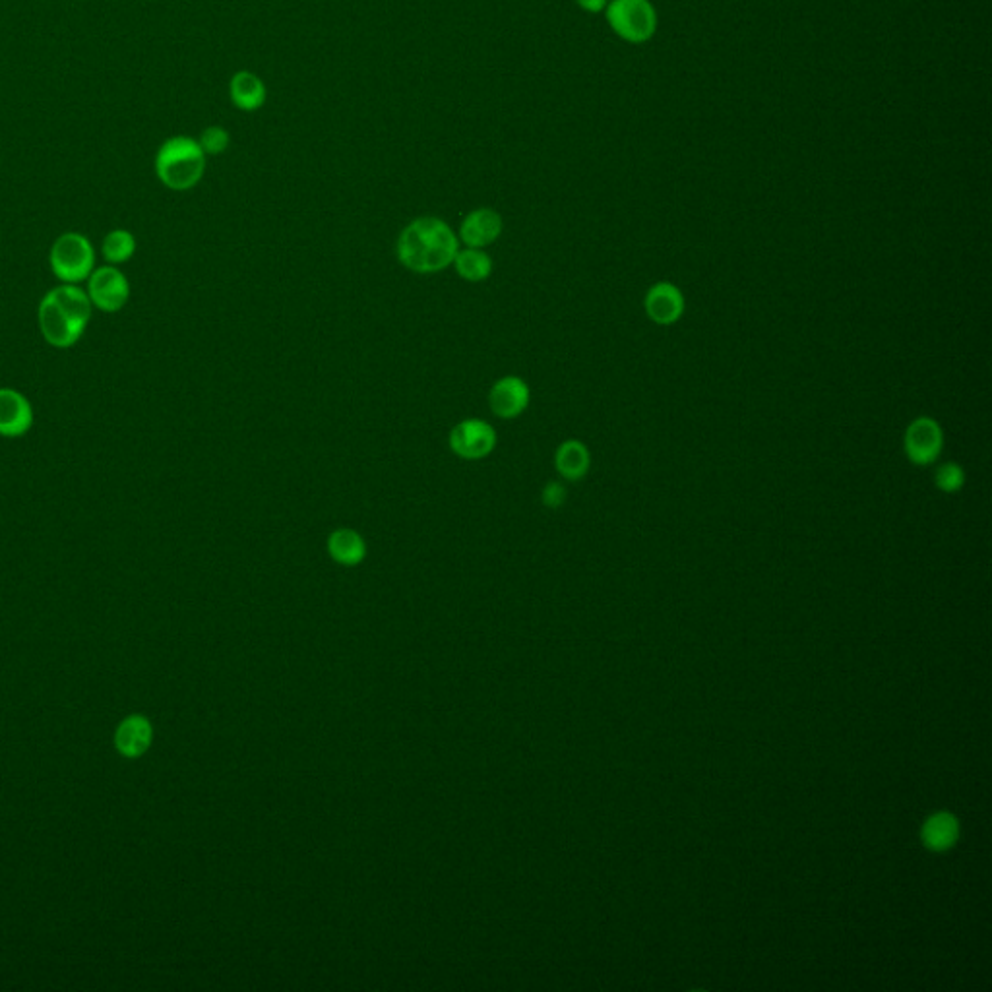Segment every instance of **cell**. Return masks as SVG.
Returning <instances> with one entry per match:
<instances>
[{
  "label": "cell",
  "mask_w": 992,
  "mask_h": 992,
  "mask_svg": "<svg viewBox=\"0 0 992 992\" xmlns=\"http://www.w3.org/2000/svg\"><path fill=\"white\" fill-rule=\"evenodd\" d=\"M229 97L237 109L250 113V111H258L266 103L268 92L264 82L256 74L241 70L233 74L229 82Z\"/></svg>",
  "instance_id": "4fadbf2b"
},
{
  "label": "cell",
  "mask_w": 992,
  "mask_h": 992,
  "mask_svg": "<svg viewBox=\"0 0 992 992\" xmlns=\"http://www.w3.org/2000/svg\"><path fill=\"white\" fill-rule=\"evenodd\" d=\"M88 295L93 307L103 312H117L128 303L130 285L121 270L115 266H103L93 270L88 278Z\"/></svg>",
  "instance_id": "52a82bcc"
},
{
  "label": "cell",
  "mask_w": 992,
  "mask_h": 992,
  "mask_svg": "<svg viewBox=\"0 0 992 992\" xmlns=\"http://www.w3.org/2000/svg\"><path fill=\"white\" fill-rule=\"evenodd\" d=\"M591 456L588 446L580 440H566L555 452V467L566 481H580L588 475Z\"/></svg>",
  "instance_id": "5bb4252c"
},
{
  "label": "cell",
  "mask_w": 992,
  "mask_h": 992,
  "mask_svg": "<svg viewBox=\"0 0 992 992\" xmlns=\"http://www.w3.org/2000/svg\"><path fill=\"white\" fill-rule=\"evenodd\" d=\"M934 485L938 491L942 493H958L963 489L965 485V471L960 464L956 462H946V464L940 465L934 473Z\"/></svg>",
  "instance_id": "44dd1931"
},
{
  "label": "cell",
  "mask_w": 992,
  "mask_h": 992,
  "mask_svg": "<svg viewBox=\"0 0 992 992\" xmlns=\"http://www.w3.org/2000/svg\"><path fill=\"white\" fill-rule=\"evenodd\" d=\"M59 307H61L70 318H74L78 324L88 326L90 316H92V301L88 291H82L74 283H64L47 293Z\"/></svg>",
  "instance_id": "2e32d148"
},
{
  "label": "cell",
  "mask_w": 992,
  "mask_h": 992,
  "mask_svg": "<svg viewBox=\"0 0 992 992\" xmlns=\"http://www.w3.org/2000/svg\"><path fill=\"white\" fill-rule=\"evenodd\" d=\"M903 448L911 464L919 467L934 464L944 448L942 427L932 417H917L905 431Z\"/></svg>",
  "instance_id": "8992f818"
},
{
  "label": "cell",
  "mask_w": 992,
  "mask_h": 992,
  "mask_svg": "<svg viewBox=\"0 0 992 992\" xmlns=\"http://www.w3.org/2000/svg\"><path fill=\"white\" fill-rule=\"evenodd\" d=\"M136 252V239L130 231L115 229L103 241V256L109 264H124Z\"/></svg>",
  "instance_id": "d6986e66"
},
{
  "label": "cell",
  "mask_w": 992,
  "mask_h": 992,
  "mask_svg": "<svg viewBox=\"0 0 992 992\" xmlns=\"http://www.w3.org/2000/svg\"><path fill=\"white\" fill-rule=\"evenodd\" d=\"M644 309L651 322L659 326H671L679 322L684 314V295L677 285L669 281H659L648 289L644 299Z\"/></svg>",
  "instance_id": "30bf717a"
},
{
  "label": "cell",
  "mask_w": 992,
  "mask_h": 992,
  "mask_svg": "<svg viewBox=\"0 0 992 992\" xmlns=\"http://www.w3.org/2000/svg\"><path fill=\"white\" fill-rule=\"evenodd\" d=\"M39 328L47 343L57 349L72 347L86 330V326L70 318L49 295H45L39 305Z\"/></svg>",
  "instance_id": "ba28073f"
},
{
  "label": "cell",
  "mask_w": 992,
  "mask_h": 992,
  "mask_svg": "<svg viewBox=\"0 0 992 992\" xmlns=\"http://www.w3.org/2000/svg\"><path fill=\"white\" fill-rule=\"evenodd\" d=\"M504 221L493 208H477L464 217L460 225V241L465 247L485 248L502 235Z\"/></svg>",
  "instance_id": "7c38bea8"
},
{
  "label": "cell",
  "mask_w": 992,
  "mask_h": 992,
  "mask_svg": "<svg viewBox=\"0 0 992 992\" xmlns=\"http://www.w3.org/2000/svg\"><path fill=\"white\" fill-rule=\"evenodd\" d=\"M51 268L64 283H80L90 278L95 266V250L88 237L64 233L51 247Z\"/></svg>",
  "instance_id": "3957f363"
},
{
  "label": "cell",
  "mask_w": 992,
  "mask_h": 992,
  "mask_svg": "<svg viewBox=\"0 0 992 992\" xmlns=\"http://www.w3.org/2000/svg\"><path fill=\"white\" fill-rule=\"evenodd\" d=\"M607 20L613 31L630 43H644L655 33L657 16L650 0H611Z\"/></svg>",
  "instance_id": "277c9868"
},
{
  "label": "cell",
  "mask_w": 992,
  "mask_h": 992,
  "mask_svg": "<svg viewBox=\"0 0 992 992\" xmlns=\"http://www.w3.org/2000/svg\"><path fill=\"white\" fill-rule=\"evenodd\" d=\"M460 250V241L456 231L438 217H417L403 227L396 254L413 274H436L444 268L452 266L456 252Z\"/></svg>",
  "instance_id": "6da1fadb"
},
{
  "label": "cell",
  "mask_w": 992,
  "mask_h": 992,
  "mask_svg": "<svg viewBox=\"0 0 992 992\" xmlns=\"http://www.w3.org/2000/svg\"><path fill=\"white\" fill-rule=\"evenodd\" d=\"M206 171V154L188 136L169 138L155 157V173L171 190H188L198 185Z\"/></svg>",
  "instance_id": "7a4b0ae2"
},
{
  "label": "cell",
  "mask_w": 992,
  "mask_h": 992,
  "mask_svg": "<svg viewBox=\"0 0 992 992\" xmlns=\"http://www.w3.org/2000/svg\"><path fill=\"white\" fill-rule=\"evenodd\" d=\"M576 2L588 12H601L609 4V0H576Z\"/></svg>",
  "instance_id": "cb8c5ba5"
},
{
  "label": "cell",
  "mask_w": 992,
  "mask_h": 992,
  "mask_svg": "<svg viewBox=\"0 0 992 992\" xmlns=\"http://www.w3.org/2000/svg\"><path fill=\"white\" fill-rule=\"evenodd\" d=\"M564 500H566V489H564V485H562V483H558V481H551V483H547V485L543 487V491H541V502H543L547 508L557 510V508H560V506L564 504Z\"/></svg>",
  "instance_id": "603a6c76"
},
{
  "label": "cell",
  "mask_w": 992,
  "mask_h": 992,
  "mask_svg": "<svg viewBox=\"0 0 992 992\" xmlns=\"http://www.w3.org/2000/svg\"><path fill=\"white\" fill-rule=\"evenodd\" d=\"M152 741V729L150 723L142 717H132L117 733V744L126 756H138L142 754L148 744Z\"/></svg>",
  "instance_id": "ac0fdd59"
},
{
  "label": "cell",
  "mask_w": 992,
  "mask_h": 992,
  "mask_svg": "<svg viewBox=\"0 0 992 992\" xmlns=\"http://www.w3.org/2000/svg\"><path fill=\"white\" fill-rule=\"evenodd\" d=\"M454 268L465 281H483L493 274V260L483 248H464L456 252Z\"/></svg>",
  "instance_id": "e0dca14e"
},
{
  "label": "cell",
  "mask_w": 992,
  "mask_h": 992,
  "mask_svg": "<svg viewBox=\"0 0 992 992\" xmlns=\"http://www.w3.org/2000/svg\"><path fill=\"white\" fill-rule=\"evenodd\" d=\"M958 824L950 814H938L925 826V841L932 849H946L956 841Z\"/></svg>",
  "instance_id": "ffe728a7"
},
{
  "label": "cell",
  "mask_w": 992,
  "mask_h": 992,
  "mask_svg": "<svg viewBox=\"0 0 992 992\" xmlns=\"http://www.w3.org/2000/svg\"><path fill=\"white\" fill-rule=\"evenodd\" d=\"M496 431L483 419H464L448 436L450 450L465 462H477L487 458L496 448Z\"/></svg>",
  "instance_id": "5b68a950"
},
{
  "label": "cell",
  "mask_w": 992,
  "mask_h": 992,
  "mask_svg": "<svg viewBox=\"0 0 992 992\" xmlns=\"http://www.w3.org/2000/svg\"><path fill=\"white\" fill-rule=\"evenodd\" d=\"M33 427L30 400L12 388H0V436L18 438Z\"/></svg>",
  "instance_id": "8fae6325"
},
{
  "label": "cell",
  "mask_w": 992,
  "mask_h": 992,
  "mask_svg": "<svg viewBox=\"0 0 992 992\" xmlns=\"http://www.w3.org/2000/svg\"><path fill=\"white\" fill-rule=\"evenodd\" d=\"M328 553L338 564L357 566L367 557V543L355 529L341 527L330 533Z\"/></svg>",
  "instance_id": "9a60e30c"
},
{
  "label": "cell",
  "mask_w": 992,
  "mask_h": 992,
  "mask_svg": "<svg viewBox=\"0 0 992 992\" xmlns=\"http://www.w3.org/2000/svg\"><path fill=\"white\" fill-rule=\"evenodd\" d=\"M198 144L206 155L223 154L229 148V132L221 126H208L202 132Z\"/></svg>",
  "instance_id": "7402d4cb"
},
{
  "label": "cell",
  "mask_w": 992,
  "mask_h": 992,
  "mask_svg": "<svg viewBox=\"0 0 992 992\" xmlns=\"http://www.w3.org/2000/svg\"><path fill=\"white\" fill-rule=\"evenodd\" d=\"M531 392L520 376H502L489 390V407L500 419H516L529 405Z\"/></svg>",
  "instance_id": "9c48e42d"
}]
</instances>
